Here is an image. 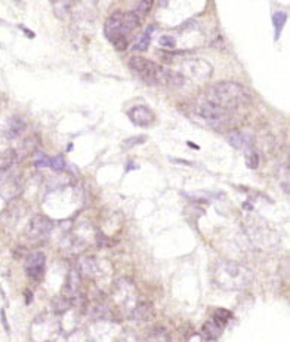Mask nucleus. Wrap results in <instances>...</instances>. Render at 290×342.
Listing matches in <instances>:
<instances>
[{
  "mask_svg": "<svg viewBox=\"0 0 290 342\" xmlns=\"http://www.w3.org/2000/svg\"><path fill=\"white\" fill-rule=\"evenodd\" d=\"M129 68L132 73L147 85L166 86L170 89H179L185 83V77L182 73H178L170 68H164L150 59L142 57H133L129 61Z\"/></svg>",
  "mask_w": 290,
  "mask_h": 342,
  "instance_id": "f257e3e1",
  "label": "nucleus"
},
{
  "mask_svg": "<svg viewBox=\"0 0 290 342\" xmlns=\"http://www.w3.org/2000/svg\"><path fill=\"white\" fill-rule=\"evenodd\" d=\"M213 280L224 290H243L253 282V273L243 264L234 261H224L216 265Z\"/></svg>",
  "mask_w": 290,
  "mask_h": 342,
  "instance_id": "f03ea898",
  "label": "nucleus"
},
{
  "mask_svg": "<svg viewBox=\"0 0 290 342\" xmlns=\"http://www.w3.org/2000/svg\"><path fill=\"white\" fill-rule=\"evenodd\" d=\"M206 99L210 102H215L227 110L234 111L240 105H244L250 101V95L246 88L236 82H221L213 85L207 94Z\"/></svg>",
  "mask_w": 290,
  "mask_h": 342,
  "instance_id": "7ed1b4c3",
  "label": "nucleus"
},
{
  "mask_svg": "<svg viewBox=\"0 0 290 342\" xmlns=\"http://www.w3.org/2000/svg\"><path fill=\"white\" fill-rule=\"evenodd\" d=\"M61 322L55 314H40L34 319L30 327V336L33 342H55L61 333Z\"/></svg>",
  "mask_w": 290,
  "mask_h": 342,
  "instance_id": "20e7f679",
  "label": "nucleus"
},
{
  "mask_svg": "<svg viewBox=\"0 0 290 342\" xmlns=\"http://www.w3.org/2000/svg\"><path fill=\"white\" fill-rule=\"evenodd\" d=\"M196 114L210 128L221 129L231 123L233 111L210 101H201L196 105Z\"/></svg>",
  "mask_w": 290,
  "mask_h": 342,
  "instance_id": "39448f33",
  "label": "nucleus"
},
{
  "mask_svg": "<svg viewBox=\"0 0 290 342\" xmlns=\"http://www.w3.org/2000/svg\"><path fill=\"white\" fill-rule=\"evenodd\" d=\"M80 273L102 287V286L110 285L111 277H113V267H111V264L105 259L91 256L82 261Z\"/></svg>",
  "mask_w": 290,
  "mask_h": 342,
  "instance_id": "423d86ee",
  "label": "nucleus"
},
{
  "mask_svg": "<svg viewBox=\"0 0 290 342\" xmlns=\"http://www.w3.org/2000/svg\"><path fill=\"white\" fill-rule=\"evenodd\" d=\"M111 299L122 313L129 316L138 302L136 285L129 279H120L111 289Z\"/></svg>",
  "mask_w": 290,
  "mask_h": 342,
  "instance_id": "0eeeda50",
  "label": "nucleus"
},
{
  "mask_svg": "<svg viewBox=\"0 0 290 342\" xmlns=\"http://www.w3.org/2000/svg\"><path fill=\"white\" fill-rule=\"evenodd\" d=\"M122 335V326L108 319H98L89 326L88 332L91 342H119Z\"/></svg>",
  "mask_w": 290,
  "mask_h": 342,
  "instance_id": "6e6552de",
  "label": "nucleus"
},
{
  "mask_svg": "<svg viewBox=\"0 0 290 342\" xmlns=\"http://www.w3.org/2000/svg\"><path fill=\"white\" fill-rule=\"evenodd\" d=\"M104 33L105 37L108 39L117 51H125L129 46V34L123 30L122 25V14H114L107 19L104 25Z\"/></svg>",
  "mask_w": 290,
  "mask_h": 342,
  "instance_id": "1a4fd4ad",
  "label": "nucleus"
},
{
  "mask_svg": "<svg viewBox=\"0 0 290 342\" xmlns=\"http://www.w3.org/2000/svg\"><path fill=\"white\" fill-rule=\"evenodd\" d=\"M52 228H54V222L48 216L36 215L28 222L27 234L34 240H40V239H45V237L49 236V233L52 231Z\"/></svg>",
  "mask_w": 290,
  "mask_h": 342,
  "instance_id": "9d476101",
  "label": "nucleus"
},
{
  "mask_svg": "<svg viewBox=\"0 0 290 342\" xmlns=\"http://www.w3.org/2000/svg\"><path fill=\"white\" fill-rule=\"evenodd\" d=\"M129 120L139 128H148L156 122V114L145 105H135L127 111Z\"/></svg>",
  "mask_w": 290,
  "mask_h": 342,
  "instance_id": "9b49d317",
  "label": "nucleus"
},
{
  "mask_svg": "<svg viewBox=\"0 0 290 342\" xmlns=\"http://www.w3.org/2000/svg\"><path fill=\"white\" fill-rule=\"evenodd\" d=\"M45 264H46V258L42 252H36V253L30 255L27 259V264H25L27 276L34 279V280L42 279V276L45 273Z\"/></svg>",
  "mask_w": 290,
  "mask_h": 342,
  "instance_id": "f8f14e48",
  "label": "nucleus"
},
{
  "mask_svg": "<svg viewBox=\"0 0 290 342\" xmlns=\"http://www.w3.org/2000/svg\"><path fill=\"white\" fill-rule=\"evenodd\" d=\"M82 286V279H80V271L79 270H71L70 276L67 279V285L65 289L62 290V296L71 299L72 302H76V296L79 295Z\"/></svg>",
  "mask_w": 290,
  "mask_h": 342,
  "instance_id": "ddd939ff",
  "label": "nucleus"
},
{
  "mask_svg": "<svg viewBox=\"0 0 290 342\" xmlns=\"http://www.w3.org/2000/svg\"><path fill=\"white\" fill-rule=\"evenodd\" d=\"M130 319L139 320V322H147L150 319L154 317V308L150 302L147 301H138L136 305L133 307V310L129 314Z\"/></svg>",
  "mask_w": 290,
  "mask_h": 342,
  "instance_id": "4468645a",
  "label": "nucleus"
},
{
  "mask_svg": "<svg viewBox=\"0 0 290 342\" xmlns=\"http://www.w3.org/2000/svg\"><path fill=\"white\" fill-rule=\"evenodd\" d=\"M25 128H27V125H25V122L21 117H17V116L12 117L9 120V123H8V128H6V136H8V139H17V138H19L24 133Z\"/></svg>",
  "mask_w": 290,
  "mask_h": 342,
  "instance_id": "2eb2a0df",
  "label": "nucleus"
},
{
  "mask_svg": "<svg viewBox=\"0 0 290 342\" xmlns=\"http://www.w3.org/2000/svg\"><path fill=\"white\" fill-rule=\"evenodd\" d=\"M228 141L233 147L238 148V150H244V151H250L252 148V139L250 136L244 135V133H240L237 131H233L228 136Z\"/></svg>",
  "mask_w": 290,
  "mask_h": 342,
  "instance_id": "dca6fc26",
  "label": "nucleus"
},
{
  "mask_svg": "<svg viewBox=\"0 0 290 342\" xmlns=\"http://www.w3.org/2000/svg\"><path fill=\"white\" fill-rule=\"evenodd\" d=\"M222 332H224V327L221 324H218L215 320H209L203 326V335L201 336L204 339H207V341H216V339L221 338Z\"/></svg>",
  "mask_w": 290,
  "mask_h": 342,
  "instance_id": "f3484780",
  "label": "nucleus"
},
{
  "mask_svg": "<svg viewBox=\"0 0 290 342\" xmlns=\"http://www.w3.org/2000/svg\"><path fill=\"white\" fill-rule=\"evenodd\" d=\"M72 302L71 299L65 298V296H56L54 301H52V308H54V313L55 314H64L67 311H70L72 308Z\"/></svg>",
  "mask_w": 290,
  "mask_h": 342,
  "instance_id": "a211bd4d",
  "label": "nucleus"
},
{
  "mask_svg": "<svg viewBox=\"0 0 290 342\" xmlns=\"http://www.w3.org/2000/svg\"><path fill=\"white\" fill-rule=\"evenodd\" d=\"M230 319H231V313L228 311V310H224V308H219L218 310L216 313H215V322L218 323V324H221L222 327H225V324L230 322Z\"/></svg>",
  "mask_w": 290,
  "mask_h": 342,
  "instance_id": "6ab92c4d",
  "label": "nucleus"
},
{
  "mask_svg": "<svg viewBox=\"0 0 290 342\" xmlns=\"http://www.w3.org/2000/svg\"><path fill=\"white\" fill-rule=\"evenodd\" d=\"M286 19H287V17H286V14H283V12H277V14L274 15L275 39H277V37H280V33H281V30H283V27H284V24H286Z\"/></svg>",
  "mask_w": 290,
  "mask_h": 342,
  "instance_id": "aec40b11",
  "label": "nucleus"
},
{
  "mask_svg": "<svg viewBox=\"0 0 290 342\" xmlns=\"http://www.w3.org/2000/svg\"><path fill=\"white\" fill-rule=\"evenodd\" d=\"M151 31H153V28H150L147 33H145V34L142 36V39L139 40V43L135 46V49H136V51L142 52V51H147V49H148V46H150V40H151Z\"/></svg>",
  "mask_w": 290,
  "mask_h": 342,
  "instance_id": "412c9836",
  "label": "nucleus"
},
{
  "mask_svg": "<svg viewBox=\"0 0 290 342\" xmlns=\"http://www.w3.org/2000/svg\"><path fill=\"white\" fill-rule=\"evenodd\" d=\"M67 342H91V339H89V336L86 335V333H83V332H71L70 333V336H68V339H67Z\"/></svg>",
  "mask_w": 290,
  "mask_h": 342,
  "instance_id": "4be33fe9",
  "label": "nucleus"
},
{
  "mask_svg": "<svg viewBox=\"0 0 290 342\" xmlns=\"http://www.w3.org/2000/svg\"><path fill=\"white\" fill-rule=\"evenodd\" d=\"M246 163L250 169H256L258 165H259V157L256 153H253V151H247V154H246Z\"/></svg>",
  "mask_w": 290,
  "mask_h": 342,
  "instance_id": "5701e85b",
  "label": "nucleus"
},
{
  "mask_svg": "<svg viewBox=\"0 0 290 342\" xmlns=\"http://www.w3.org/2000/svg\"><path fill=\"white\" fill-rule=\"evenodd\" d=\"M148 342H170L169 336L163 330H156L148 336Z\"/></svg>",
  "mask_w": 290,
  "mask_h": 342,
  "instance_id": "b1692460",
  "label": "nucleus"
},
{
  "mask_svg": "<svg viewBox=\"0 0 290 342\" xmlns=\"http://www.w3.org/2000/svg\"><path fill=\"white\" fill-rule=\"evenodd\" d=\"M36 168H40V169H43V168H49L51 166V160L43 154V153H40V154H37V157H36Z\"/></svg>",
  "mask_w": 290,
  "mask_h": 342,
  "instance_id": "393cba45",
  "label": "nucleus"
},
{
  "mask_svg": "<svg viewBox=\"0 0 290 342\" xmlns=\"http://www.w3.org/2000/svg\"><path fill=\"white\" fill-rule=\"evenodd\" d=\"M160 45H162L163 48L173 49V48L176 46V42H175L173 37H170V36H163L162 39H160Z\"/></svg>",
  "mask_w": 290,
  "mask_h": 342,
  "instance_id": "a878e982",
  "label": "nucleus"
},
{
  "mask_svg": "<svg viewBox=\"0 0 290 342\" xmlns=\"http://www.w3.org/2000/svg\"><path fill=\"white\" fill-rule=\"evenodd\" d=\"M51 168H52L54 171H62V169L65 168V162H64V159H62L61 156H58V157L52 159V160H51Z\"/></svg>",
  "mask_w": 290,
  "mask_h": 342,
  "instance_id": "bb28decb",
  "label": "nucleus"
},
{
  "mask_svg": "<svg viewBox=\"0 0 290 342\" xmlns=\"http://www.w3.org/2000/svg\"><path fill=\"white\" fill-rule=\"evenodd\" d=\"M145 141V136H136V138H130V139H127L126 142H125V148H130V147H133V145H136V144H142Z\"/></svg>",
  "mask_w": 290,
  "mask_h": 342,
  "instance_id": "cd10ccee",
  "label": "nucleus"
},
{
  "mask_svg": "<svg viewBox=\"0 0 290 342\" xmlns=\"http://www.w3.org/2000/svg\"><path fill=\"white\" fill-rule=\"evenodd\" d=\"M187 342H204V338L201 336V333H193V335L187 339Z\"/></svg>",
  "mask_w": 290,
  "mask_h": 342,
  "instance_id": "c85d7f7f",
  "label": "nucleus"
},
{
  "mask_svg": "<svg viewBox=\"0 0 290 342\" xmlns=\"http://www.w3.org/2000/svg\"><path fill=\"white\" fill-rule=\"evenodd\" d=\"M2 323H3V326H5V329L9 332V324H8V320H6V314H5V311L2 310Z\"/></svg>",
  "mask_w": 290,
  "mask_h": 342,
  "instance_id": "c756f323",
  "label": "nucleus"
}]
</instances>
